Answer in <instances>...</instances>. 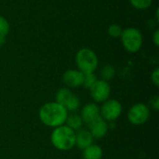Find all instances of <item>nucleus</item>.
<instances>
[{"instance_id":"15","label":"nucleus","mask_w":159,"mask_h":159,"mask_svg":"<svg viewBox=\"0 0 159 159\" xmlns=\"http://www.w3.org/2000/svg\"><path fill=\"white\" fill-rule=\"evenodd\" d=\"M116 75V69L110 65V64H107V65H104L102 69H101V76H102V79L104 80V81H110L114 78Z\"/></svg>"},{"instance_id":"7","label":"nucleus","mask_w":159,"mask_h":159,"mask_svg":"<svg viewBox=\"0 0 159 159\" xmlns=\"http://www.w3.org/2000/svg\"><path fill=\"white\" fill-rule=\"evenodd\" d=\"M89 90L92 100L96 103H102L107 101L111 95V87L109 83L102 79H98Z\"/></svg>"},{"instance_id":"4","label":"nucleus","mask_w":159,"mask_h":159,"mask_svg":"<svg viewBox=\"0 0 159 159\" xmlns=\"http://www.w3.org/2000/svg\"><path fill=\"white\" fill-rule=\"evenodd\" d=\"M120 38L124 48L129 53H136L143 47V34L141 31L135 27H128L123 29Z\"/></svg>"},{"instance_id":"21","label":"nucleus","mask_w":159,"mask_h":159,"mask_svg":"<svg viewBox=\"0 0 159 159\" xmlns=\"http://www.w3.org/2000/svg\"><path fill=\"white\" fill-rule=\"evenodd\" d=\"M151 81L156 86H159V68H156L151 74Z\"/></svg>"},{"instance_id":"6","label":"nucleus","mask_w":159,"mask_h":159,"mask_svg":"<svg viewBox=\"0 0 159 159\" xmlns=\"http://www.w3.org/2000/svg\"><path fill=\"white\" fill-rule=\"evenodd\" d=\"M150 117V107L143 102L132 105L128 112V119L129 123L135 126L143 125Z\"/></svg>"},{"instance_id":"14","label":"nucleus","mask_w":159,"mask_h":159,"mask_svg":"<svg viewBox=\"0 0 159 159\" xmlns=\"http://www.w3.org/2000/svg\"><path fill=\"white\" fill-rule=\"evenodd\" d=\"M83 124H84V122H83L80 115L73 113V114H70V115L68 114V116L66 118V121H65L64 125H66L67 127H69L73 130L77 131L80 129H82Z\"/></svg>"},{"instance_id":"24","label":"nucleus","mask_w":159,"mask_h":159,"mask_svg":"<svg viewBox=\"0 0 159 159\" xmlns=\"http://www.w3.org/2000/svg\"><path fill=\"white\" fill-rule=\"evenodd\" d=\"M6 43V37H0V48L5 45Z\"/></svg>"},{"instance_id":"23","label":"nucleus","mask_w":159,"mask_h":159,"mask_svg":"<svg viewBox=\"0 0 159 159\" xmlns=\"http://www.w3.org/2000/svg\"><path fill=\"white\" fill-rule=\"evenodd\" d=\"M152 40H153L154 44H155L157 47H158L159 46V30L158 29H157V30L154 32L153 36H152Z\"/></svg>"},{"instance_id":"1","label":"nucleus","mask_w":159,"mask_h":159,"mask_svg":"<svg viewBox=\"0 0 159 159\" xmlns=\"http://www.w3.org/2000/svg\"><path fill=\"white\" fill-rule=\"evenodd\" d=\"M68 114L64 106L56 102H49L40 107L38 116L42 124L54 129L65 124Z\"/></svg>"},{"instance_id":"12","label":"nucleus","mask_w":159,"mask_h":159,"mask_svg":"<svg viewBox=\"0 0 159 159\" xmlns=\"http://www.w3.org/2000/svg\"><path fill=\"white\" fill-rule=\"evenodd\" d=\"M82 156L84 159H102L103 156V151L99 145L91 144L83 150Z\"/></svg>"},{"instance_id":"18","label":"nucleus","mask_w":159,"mask_h":159,"mask_svg":"<svg viewBox=\"0 0 159 159\" xmlns=\"http://www.w3.org/2000/svg\"><path fill=\"white\" fill-rule=\"evenodd\" d=\"M107 32H108V34L113 37V38H118L121 36L122 34V32H123V28L119 25V24H116V23H113L111 24L108 29H107Z\"/></svg>"},{"instance_id":"16","label":"nucleus","mask_w":159,"mask_h":159,"mask_svg":"<svg viewBox=\"0 0 159 159\" xmlns=\"http://www.w3.org/2000/svg\"><path fill=\"white\" fill-rule=\"evenodd\" d=\"M97 76L95 75L94 73H89V74H84V78H83V84L82 87H84L87 89H89L97 81Z\"/></svg>"},{"instance_id":"22","label":"nucleus","mask_w":159,"mask_h":159,"mask_svg":"<svg viewBox=\"0 0 159 159\" xmlns=\"http://www.w3.org/2000/svg\"><path fill=\"white\" fill-rule=\"evenodd\" d=\"M153 110H156L157 111L159 110V97L158 96H155L151 99V102H150V106Z\"/></svg>"},{"instance_id":"13","label":"nucleus","mask_w":159,"mask_h":159,"mask_svg":"<svg viewBox=\"0 0 159 159\" xmlns=\"http://www.w3.org/2000/svg\"><path fill=\"white\" fill-rule=\"evenodd\" d=\"M73 96H74V93L72 92V90L70 89H68V88H61V89H60L56 92L55 102L65 107V105L69 102V101L72 99Z\"/></svg>"},{"instance_id":"5","label":"nucleus","mask_w":159,"mask_h":159,"mask_svg":"<svg viewBox=\"0 0 159 159\" xmlns=\"http://www.w3.org/2000/svg\"><path fill=\"white\" fill-rule=\"evenodd\" d=\"M122 114V104L116 99H108L100 107V116L106 122L116 121Z\"/></svg>"},{"instance_id":"11","label":"nucleus","mask_w":159,"mask_h":159,"mask_svg":"<svg viewBox=\"0 0 159 159\" xmlns=\"http://www.w3.org/2000/svg\"><path fill=\"white\" fill-rule=\"evenodd\" d=\"M94 138L92 137L91 133L89 129H80L79 130L75 131V145L80 150H84L89 145L93 144Z\"/></svg>"},{"instance_id":"20","label":"nucleus","mask_w":159,"mask_h":159,"mask_svg":"<svg viewBox=\"0 0 159 159\" xmlns=\"http://www.w3.org/2000/svg\"><path fill=\"white\" fill-rule=\"evenodd\" d=\"M9 33V23L7 20L0 15V37H6Z\"/></svg>"},{"instance_id":"17","label":"nucleus","mask_w":159,"mask_h":159,"mask_svg":"<svg viewBox=\"0 0 159 159\" xmlns=\"http://www.w3.org/2000/svg\"><path fill=\"white\" fill-rule=\"evenodd\" d=\"M131 6L139 10L147 9L153 3V0H129Z\"/></svg>"},{"instance_id":"10","label":"nucleus","mask_w":159,"mask_h":159,"mask_svg":"<svg viewBox=\"0 0 159 159\" xmlns=\"http://www.w3.org/2000/svg\"><path fill=\"white\" fill-rule=\"evenodd\" d=\"M80 116L84 123L89 124L100 117V107L96 102H89L83 106Z\"/></svg>"},{"instance_id":"19","label":"nucleus","mask_w":159,"mask_h":159,"mask_svg":"<svg viewBox=\"0 0 159 159\" xmlns=\"http://www.w3.org/2000/svg\"><path fill=\"white\" fill-rule=\"evenodd\" d=\"M80 107V100H79V98L76 96V95H75L74 94V96L72 97V99L69 101V102L65 105V108H66V110L68 111V113L69 112H75V111H76L78 108Z\"/></svg>"},{"instance_id":"3","label":"nucleus","mask_w":159,"mask_h":159,"mask_svg":"<svg viewBox=\"0 0 159 159\" xmlns=\"http://www.w3.org/2000/svg\"><path fill=\"white\" fill-rule=\"evenodd\" d=\"M75 64L77 70L83 74L94 73L99 65V59L97 54L89 48H83L76 52L75 55Z\"/></svg>"},{"instance_id":"8","label":"nucleus","mask_w":159,"mask_h":159,"mask_svg":"<svg viewBox=\"0 0 159 159\" xmlns=\"http://www.w3.org/2000/svg\"><path fill=\"white\" fill-rule=\"evenodd\" d=\"M84 74L77 69H70L62 75V81L68 89H76L82 87Z\"/></svg>"},{"instance_id":"2","label":"nucleus","mask_w":159,"mask_h":159,"mask_svg":"<svg viewBox=\"0 0 159 159\" xmlns=\"http://www.w3.org/2000/svg\"><path fill=\"white\" fill-rule=\"evenodd\" d=\"M50 143L57 150L69 151L75 145V131L66 125L54 128L50 134Z\"/></svg>"},{"instance_id":"9","label":"nucleus","mask_w":159,"mask_h":159,"mask_svg":"<svg viewBox=\"0 0 159 159\" xmlns=\"http://www.w3.org/2000/svg\"><path fill=\"white\" fill-rule=\"evenodd\" d=\"M89 125V130L91 133L92 137L94 139H102L106 136L108 130H109V123L106 122L103 118L101 116L95 119L94 121L90 122Z\"/></svg>"}]
</instances>
